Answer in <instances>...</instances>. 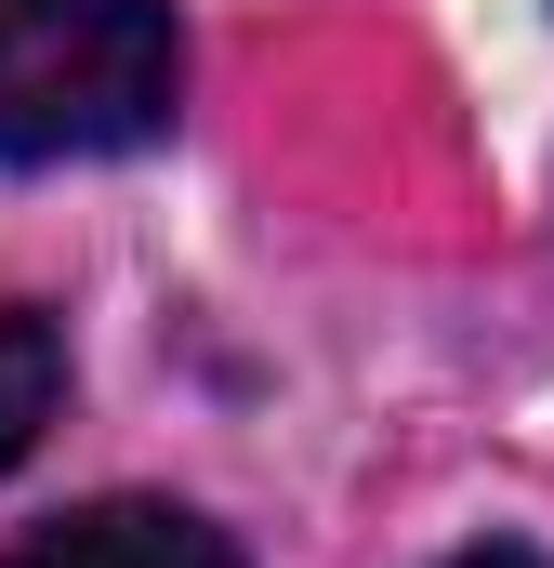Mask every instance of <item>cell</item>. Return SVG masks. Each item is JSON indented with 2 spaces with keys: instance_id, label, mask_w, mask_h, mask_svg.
Returning a JSON list of instances; mask_svg holds the SVG:
<instances>
[{
  "instance_id": "2",
  "label": "cell",
  "mask_w": 554,
  "mask_h": 568,
  "mask_svg": "<svg viewBox=\"0 0 554 568\" xmlns=\"http://www.w3.org/2000/svg\"><path fill=\"white\" fill-rule=\"evenodd\" d=\"M0 568H252V556H238L212 516L120 489V503H66V516H40Z\"/></svg>"
},
{
  "instance_id": "1",
  "label": "cell",
  "mask_w": 554,
  "mask_h": 568,
  "mask_svg": "<svg viewBox=\"0 0 554 568\" xmlns=\"http://www.w3.org/2000/svg\"><path fill=\"white\" fill-rule=\"evenodd\" d=\"M185 106L172 0H0V159H133Z\"/></svg>"
},
{
  "instance_id": "4",
  "label": "cell",
  "mask_w": 554,
  "mask_h": 568,
  "mask_svg": "<svg viewBox=\"0 0 554 568\" xmlns=\"http://www.w3.org/2000/svg\"><path fill=\"white\" fill-rule=\"evenodd\" d=\"M449 568H554V556H529V542H475V556H449Z\"/></svg>"
},
{
  "instance_id": "3",
  "label": "cell",
  "mask_w": 554,
  "mask_h": 568,
  "mask_svg": "<svg viewBox=\"0 0 554 568\" xmlns=\"http://www.w3.org/2000/svg\"><path fill=\"white\" fill-rule=\"evenodd\" d=\"M53 410H66V331L40 304H0V476L40 449Z\"/></svg>"
}]
</instances>
